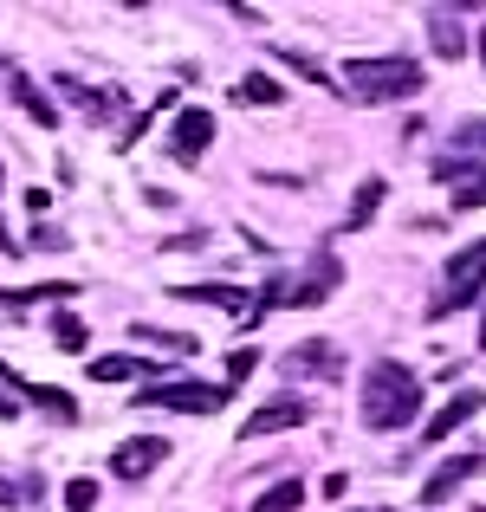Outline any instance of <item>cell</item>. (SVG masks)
Segmentation results:
<instances>
[{"label": "cell", "instance_id": "6", "mask_svg": "<svg viewBox=\"0 0 486 512\" xmlns=\"http://www.w3.org/2000/svg\"><path fill=\"white\" fill-rule=\"evenodd\" d=\"M162 454H169V441H162V435H130L124 448L111 454V474L117 480H143V474H156V467H162Z\"/></svg>", "mask_w": 486, "mask_h": 512}, {"label": "cell", "instance_id": "1", "mask_svg": "<svg viewBox=\"0 0 486 512\" xmlns=\"http://www.w3.org/2000/svg\"><path fill=\"white\" fill-rule=\"evenodd\" d=\"M415 409H422V383H415V370L396 363V357H376L370 370H363V428L396 435V428L415 422Z\"/></svg>", "mask_w": 486, "mask_h": 512}, {"label": "cell", "instance_id": "27", "mask_svg": "<svg viewBox=\"0 0 486 512\" xmlns=\"http://www.w3.org/2000/svg\"><path fill=\"white\" fill-rule=\"evenodd\" d=\"M253 363H260V350H234V357H227V389H234L240 376H253Z\"/></svg>", "mask_w": 486, "mask_h": 512}, {"label": "cell", "instance_id": "18", "mask_svg": "<svg viewBox=\"0 0 486 512\" xmlns=\"http://www.w3.org/2000/svg\"><path fill=\"white\" fill-rule=\"evenodd\" d=\"M130 338L150 344V350H169V357H188V350H195V338H182V331H162V325H130Z\"/></svg>", "mask_w": 486, "mask_h": 512}, {"label": "cell", "instance_id": "29", "mask_svg": "<svg viewBox=\"0 0 486 512\" xmlns=\"http://www.w3.org/2000/svg\"><path fill=\"white\" fill-rule=\"evenodd\" d=\"M0 253H20V247H13V234H7V227H0Z\"/></svg>", "mask_w": 486, "mask_h": 512}, {"label": "cell", "instance_id": "31", "mask_svg": "<svg viewBox=\"0 0 486 512\" xmlns=\"http://www.w3.org/2000/svg\"><path fill=\"white\" fill-rule=\"evenodd\" d=\"M480 350H486V318H480Z\"/></svg>", "mask_w": 486, "mask_h": 512}, {"label": "cell", "instance_id": "23", "mask_svg": "<svg viewBox=\"0 0 486 512\" xmlns=\"http://www.w3.org/2000/svg\"><path fill=\"white\" fill-rule=\"evenodd\" d=\"M26 402H39V409H52V415H59V422H72V396H65V389H26Z\"/></svg>", "mask_w": 486, "mask_h": 512}, {"label": "cell", "instance_id": "14", "mask_svg": "<svg viewBox=\"0 0 486 512\" xmlns=\"http://www.w3.org/2000/svg\"><path fill=\"white\" fill-rule=\"evenodd\" d=\"M137 376H156L150 357H98L91 363V383H137Z\"/></svg>", "mask_w": 486, "mask_h": 512}, {"label": "cell", "instance_id": "24", "mask_svg": "<svg viewBox=\"0 0 486 512\" xmlns=\"http://www.w3.org/2000/svg\"><path fill=\"white\" fill-rule=\"evenodd\" d=\"M279 59H286V65H292V72H305V78H312V85H331V72H324V65H318V59H305V52H299V46H279Z\"/></svg>", "mask_w": 486, "mask_h": 512}, {"label": "cell", "instance_id": "16", "mask_svg": "<svg viewBox=\"0 0 486 512\" xmlns=\"http://www.w3.org/2000/svg\"><path fill=\"white\" fill-rule=\"evenodd\" d=\"M299 506H305V480H279V487H266L247 512H299Z\"/></svg>", "mask_w": 486, "mask_h": 512}, {"label": "cell", "instance_id": "12", "mask_svg": "<svg viewBox=\"0 0 486 512\" xmlns=\"http://www.w3.org/2000/svg\"><path fill=\"white\" fill-rule=\"evenodd\" d=\"M286 370L292 376H344V357H337V344H299V350H292V357H286Z\"/></svg>", "mask_w": 486, "mask_h": 512}, {"label": "cell", "instance_id": "9", "mask_svg": "<svg viewBox=\"0 0 486 512\" xmlns=\"http://www.w3.org/2000/svg\"><path fill=\"white\" fill-rule=\"evenodd\" d=\"M474 474H480V454H448V461H441V474L422 487V506H448L454 493H461V480H474Z\"/></svg>", "mask_w": 486, "mask_h": 512}, {"label": "cell", "instance_id": "25", "mask_svg": "<svg viewBox=\"0 0 486 512\" xmlns=\"http://www.w3.org/2000/svg\"><path fill=\"white\" fill-rule=\"evenodd\" d=\"M52 338H59L65 350H85V325H78L72 312H59V318H52Z\"/></svg>", "mask_w": 486, "mask_h": 512}, {"label": "cell", "instance_id": "20", "mask_svg": "<svg viewBox=\"0 0 486 512\" xmlns=\"http://www.w3.org/2000/svg\"><path fill=\"white\" fill-rule=\"evenodd\" d=\"M383 195H389V188L370 175V182L357 188V201H350V227H370V221H376V208H383Z\"/></svg>", "mask_w": 486, "mask_h": 512}, {"label": "cell", "instance_id": "3", "mask_svg": "<svg viewBox=\"0 0 486 512\" xmlns=\"http://www.w3.org/2000/svg\"><path fill=\"white\" fill-rule=\"evenodd\" d=\"M480 292H486V240H474V247L454 253V266H448V292H441V299L428 305V318L461 312V305H474Z\"/></svg>", "mask_w": 486, "mask_h": 512}, {"label": "cell", "instance_id": "15", "mask_svg": "<svg viewBox=\"0 0 486 512\" xmlns=\"http://www.w3.org/2000/svg\"><path fill=\"white\" fill-rule=\"evenodd\" d=\"M234 104H260V111H273V104H286V91H279L266 72H247V78L234 85Z\"/></svg>", "mask_w": 486, "mask_h": 512}, {"label": "cell", "instance_id": "11", "mask_svg": "<svg viewBox=\"0 0 486 512\" xmlns=\"http://www.w3.org/2000/svg\"><path fill=\"white\" fill-rule=\"evenodd\" d=\"M428 39H435V59H461V52H467L461 13H454V7H428Z\"/></svg>", "mask_w": 486, "mask_h": 512}, {"label": "cell", "instance_id": "4", "mask_svg": "<svg viewBox=\"0 0 486 512\" xmlns=\"http://www.w3.org/2000/svg\"><path fill=\"white\" fill-rule=\"evenodd\" d=\"M137 402H156V409L175 415H214L227 402V383H143Z\"/></svg>", "mask_w": 486, "mask_h": 512}, {"label": "cell", "instance_id": "28", "mask_svg": "<svg viewBox=\"0 0 486 512\" xmlns=\"http://www.w3.org/2000/svg\"><path fill=\"white\" fill-rule=\"evenodd\" d=\"M13 415H20V402H13V396H0V422H13Z\"/></svg>", "mask_w": 486, "mask_h": 512}, {"label": "cell", "instance_id": "13", "mask_svg": "<svg viewBox=\"0 0 486 512\" xmlns=\"http://www.w3.org/2000/svg\"><path fill=\"white\" fill-rule=\"evenodd\" d=\"M169 299H188V305H221V312H247L253 292H240V286H175Z\"/></svg>", "mask_w": 486, "mask_h": 512}, {"label": "cell", "instance_id": "8", "mask_svg": "<svg viewBox=\"0 0 486 512\" xmlns=\"http://www.w3.org/2000/svg\"><path fill=\"white\" fill-rule=\"evenodd\" d=\"M208 143H214V117L208 111H182V117H175V137H169L175 163H201Z\"/></svg>", "mask_w": 486, "mask_h": 512}, {"label": "cell", "instance_id": "30", "mask_svg": "<svg viewBox=\"0 0 486 512\" xmlns=\"http://www.w3.org/2000/svg\"><path fill=\"white\" fill-rule=\"evenodd\" d=\"M13 506V487H7V480H0V512H7Z\"/></svg>", "mask_w": 486, "mask_h": 512}, {"label": "cell", "instance_id": "19", "mask_svg": "<svg viewBox=\"0 0 486 512\" xmlns=\"http://www.w3.org/2000/svg\"><path fill=\"white\" fill-rule=\"evenodd\" d=\"M59 91H72V104L85 117H117V111H124V104H117V91H85V85H72V78H65Z\"/></svg>", "mask_w": 486, "mask_h": 512}, {"label": "cell", "instance_id": "22", "mask_svg": "<svg viewBox=\"0 0 486 512\" xmlns=\"http://www.w3.org/2000/svg\"><path fill=\"white\" fill-rule=\"evenodd\" d=\"M65 512H98V480L78 474L72 487H65Z\"/></svg>", "mask_w": 486, "mask_h": 512}, {"label": "cell", "instance_id": "2", "mask_svg": "<svg viewBox=\"0 0 486 512\" xmlns=\"http://www.w3.org/2000/svg\"><path fill=\"white\" fill-rule=\"evenodd\" d=\"M344 98H363V104H389V98H409V91H422V65L402 59V52H389V59H350L344 65Z\"/></svg>", "mask_w": 486, "mask_h": 512}, {"label": "cell", "instance_id": "5", "mask_svg": "<svg viewBox=\"0 0 486 512\" xmlns=\"http://www.w3.org/2000/svg\"><path fill=\"white\" fill-rule=\"evenodd\" d=\"M305 422H312V402L273 396V402H260V409L247 415V428H240V435H247V441H266V435H286V428H305Z\"/></svg>", "mask_w": 486, "mask_h": 512}, {"label": "cell", "instance_id": "17", "mask_svg": "<svg viewBox=\"0 0 486 512\" xmlns=\"http://www.w3.org/2000/svg\"><path fill=\"white\" fill-rule=\"evenodd\" d=\"M13 98H20V111L33 117V124H59V104L46 98L39 85H26V78H13Z\"/></svg>", "mask_w": 486, "mask_h": 512}, {"label": "cell", "instance_id": "26", "mask_svg": "<svg viewBox=\"0 0 486 512\" xmlns=\"http://www.w3.org/2000/svg\"><path fill=\"white\" fill-rule=\"evenodd\" d=\"M454 208H486V175H474V182H461V195H454Z\"/></svg>", "mask_w": 486, "mask_h": 512}, {"label": "cell", "instance_id": "21", "mask_svg": "<svg viewBox=\"0 0 486 512\" xmlns=\"http://www.w3.org/2000/svg\"><path fill=\"white\" fill-rule=\"evenodd\" d=\"M0 299H7L13 312H26V305H39V299H72V286H65V279L59 286H20V292H0Z\"/></svg>", "mask_w": 486, "mask_h": 512}, {"label": "cell", "instance_id": "7", "mask_svg": "<svg viewBox=\"0 0 486 512\" xmlns=\"http://www.w3.org/2000/svg\"><path fill=\"white\" fill-rule=\"evenodd\" d=\"M337 279H344L337 253H331V247H318V253H312V273H305L299 286H292V299H286V305H324V299L337 292Z\"/></svg>", "mask_w": 486, "mask_h": 512}, {"label": "cell", "instance_id": "32", "mask_svg": "<svg viewBox=\"0 0 486 512\" xmlns=\"http://www.w3.org/2000/svg\"><path fill=\"white\" fill-rule=\"evenodd\" d=\"M480 59H486V33H480Z\"/></svg>", "mask_w": 486, "mask_h": 512}, {"label": "cell", "instance_id": "10", "mask_svg": "<svg viewBox=\"0 0 486 512\" xmlns=\"http://www.w3.org/2000/svg\"><path fill=\"white\" fill-rule=\"evenodd\" d=\"M480 389H461V396H454V402H441V409L435 415H428V428H422V435L428 441H448L454 435V428H467V422H474V415H480Z\"/></svg>", "mask_w": 486, "mask_h": 512}]
</instances>
